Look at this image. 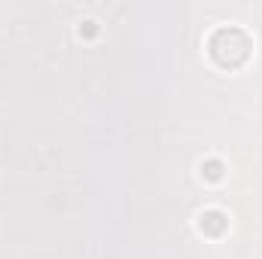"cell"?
Segmentation results:
<instances>
[{
	"label": "cell",
	"instance_id": "3",
	"mask_svg": "<svg viewBox=\"0 0 262 259\" xmlns=\"http://www.w3.org/2000/svg\"><path fill=\"white\" fill-rule=\"evenodd\" d=\"M223 174H226V165H223L220 159H207V162H201V177H204V180L220 183V180H223Z\"/></svg>",
	"mask_w": 262,
	"mask_h": 259
},
{
	"label": "cell",
	"instance_id": "1",
	"mask_svg": "<svg viewBox=\"0 0 262 259\" xmlns=\"http://www.w3.org/2000/svg\"><path fill=\"white\" fill-rule=\"evenodd\" d=\"M207 55L220 70H238L250 61L253 55V40L244 28L223 25L207 37Z\"/></svg>",
	"mask_w": 262,
	"mask_h": 259
},
{
	"label": "cell",
	"instance_id": "2",
	"mask_svg": "<svg viewBox=\"0 0 262 259\" xmlns=\"http://www.w3.org/2000/svg\"><path fill=\"white\" fill-rule=\"evenodd\" d=\"M226 229H229V217L223 210H204L198 217V232L207 238H220V235H226Z\"/></svg>",
	"mask_w": 262,
	"mask_h": 259
},
{
	"label": "cell",
	"instance_id": "4",
	"mask_svg": "<svg viewBox=\"0 0 262 259\" xmlns=\"http://www.w3.org/2000/svg\"><path fill=\"white\" fill-rule=\"evenodd\" d=\"M95 31H98V25H95V21H85V28H79V34H85V37H92Z\"/></svg>",
	"mask_w": 262,
	"mask_h": 259
}]
</instances>
